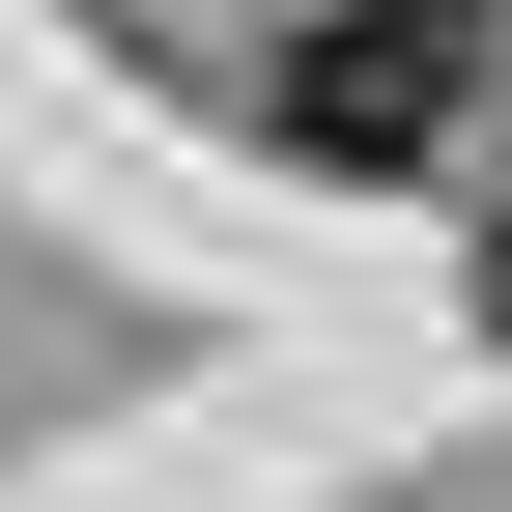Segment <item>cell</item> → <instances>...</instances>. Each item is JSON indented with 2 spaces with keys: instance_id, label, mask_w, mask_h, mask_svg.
I'll use <instances>...</instances> for the list:
<instances>
[{
  "instance_id": "cell-2",
  "label": "cell",
  "mask_w": 512,
  "mask_h": 512,
  "mask_svg": "<svg viewBox=\"0 0 512 512\" xmlns=\"http://www.w3.org/2000/svg\"><path fill=\"white\" fill-rule=\"evenodd\" d=\"M484 342H512V228H484Z\"/></svg>"
},
{
  "instance_id": "cell-1",
  "label": "cell",
  "mask_w": 512,
  "mask_h": 512,
  "mask_svg": "<svg viewBox=\"0 0 512 512\" xmlns=\"http://www.w3.org/2000/svg\"><path fill=\"white\" fill-rule=\"evenodd\" d=\"M484 29H512V0H285V57H256L285 171H427L484 114Z\"/></svg>"
}]
</instances>
